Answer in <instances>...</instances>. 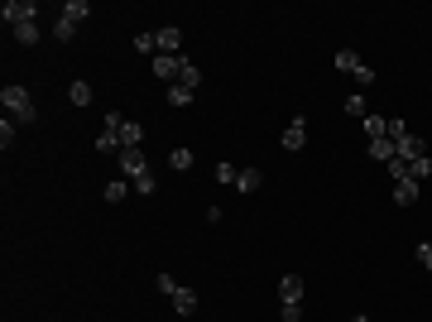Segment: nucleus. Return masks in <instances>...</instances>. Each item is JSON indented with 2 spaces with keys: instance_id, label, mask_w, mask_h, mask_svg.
Returning a JSON list of instances; mask_svg holds the SVG:
<instances>
[{
  "instance_id": "f257e3e1",
  "label": "nucleus",
  "mask_w": 432,
  "mask_h": 322,
  "mask_svg": "<svg viewBox=\"0 0 432 322\" xmlns=\"http://www.w3.org/2000/svg\"><path fill=\"white\" fill-rule=\"evenodd\" d=\"M0 106H5V115H10L14 125H34V120H39V106H34V97H29L19 82H10V87L0 92Z\"/></svg>"
},
{
  "instance_id": "f03ea898",
  "label": "nucleus",
  "mask_w": 432,
  "mask_h": 322,
  "mask_svg": "<svg viewBox=\"0 0 432 322\" xmlns=\"http://www.w3.org/2000/svg\"><path fill=\"white\" fill-rule=\"evenodd\" d=\"M34 15H39V5H34V0H5V5H0V19H5L10 29L34 24Z\"/></svg>"
},
{
  "instance_id": "7ed1b4c3",
  "label": "nucleus",
  "mask_w": 432,
  "mask_h": 322,
  "mask_svg": "<svg viewBox=\"0 0 432 322\" xmlns=\"http://www.w3.org/2000/svg\"><path fill=\"white\" fill-rule=\"evenodd\" d=\"M149 68H154V77H159V82H168V87H173V82H178V73H183V53H154V58H149Z\"/></svg>"
},
{
  "instance_id": "20e7f679",
  "label": "nucleus",
  "mask_w": 432,
  "mask_h": 322,
  "mask_svg": "<svg viewBox=\"0 0 432 322\" xmlns=\"http://www.w3.org/2000/svg\"><path fill=\"white\" fill-rule=\"evenodd\" d=\"M423 154H428V144H423V140H418L413 130L394 140V159H399V164H413V159H423Z\"/></svg>"
},
{
  "instance_id": "39448f33",
  "label": "nucleus",
  "mask_w": 432,
  "mask_h": 322,
  "mask_svg": "<svg viewBox=\"0 0 432 322\" xmlns=\"http://www.w3.org/2000/svg\"><path fill=\"white\" fill-rule=\"evenodd\" d=\"M279 144H284L288 154H298V149L308 144V120H303V115H293V120H288V130L279 135Z\"/></svg>"
},
{
  "instance_id": "423d86ee",
  "label": "nucleus",
  "mask_w": 432,
  "mask_h": 322,
  "mask_svg": "<svg viewBox=\"0 0 432 322\" xmlns=\"http://www.w3.org/2000/svg\"><path fill=\"white\" fill-rule=\"evenodd\" d=\"M120 173L135 183L139 173H149V159H144V149H120Z\"/></svg>"
},
{
  "instance_id": "0eeeda50",
  "label": "nucleus",
  "mask_w": 432,
  "mask_h": 322,
  "mask_svg": "<svg viewBox=\"0 0 432 322\" xmlns=\"http://www.w3.org/2000/svg\"><path fill=\"white\" fill-rule=\"evenodd\" d=\"M168 303H173V313H178V318H193V313H197V308H202V294H197V289H188V284H183V289H178V294H173V299H168Z\"/></svg>"
},
{
  "instance_id": "6e6552de",
  "label": "nucleus",
  "mask_w": 432,
  "mask_h": 322,
  "mask_svg": "<svg viewBox=\"0 0 432 322\" xmlns=\"http://www.w3.org/2000/svg\"><path fill=\"white\" fill-rule=\"evenodd\" d=\"M154 48H159V53H178V48H183V29H178V24L154 29Z\"/></svg>"
},
{
  "instance_id": "1a4fd4ad",
  "label": "nucleus",
  "mask_w": 432,
  "mask_h": 322,
  "mask_svg": "<svg viewBox=\"0 0 432 322\" xmlns=\"http://www.w3.org/2000/svg\"><path fill=\"white\" fill-rule=\"evenodd\" d=\"M418 193H423V183H413V178H394V202H399V207H413Z\"/></svg>"
},
{
  "instance_id": "9d476101",
  "label": "nucleus",
  "mask_w": 432,
  "mask_h": 322,
  "mask_svg": "<svg viewBox=\"0 0 432 322\" xmlns=\"http://www.w3.org/2000/svg\"><path fill=\"white\" fill-rule=\"evenodd\" d=\"M279 303H303V279L298 274H284L279 279Z\"/></svg>"
},
{
  "instance_id": "9b49d317",
  "label": "nucleus",
  "mask_w": 432,
  "mask_h": 322,
  "mask_svg": "<svg viewBox=\"0 0 432 322\" xmlns=\"http://www.w3.org/2000/svg\"><path fill=\"white\" fill-rule=\"evenodd\" d=\"M360 125H365V140H384V135H389V115H375V111H370Z\"/></svg>"
},
{
  "instance_id": "f8f14e48",
  "label": "nucleus",
  "mask_w": 432,
  "mask_h": 322,
  "mask_svg": "<svg viewBox=\"0 0 432 322\" xmlns=\"http://www.w3.org/2000/svg\"><path fill=\"white\" fill-rule=\"evenodd\" d=\"M259 188H264V173H259V169H240L235 193H259Z\"/></svg>"
},
{
  "instance_id": "ddd939ff",
  "label": "nucleus",
  "mask_w": 432,
  "mask_h": 322,
  "mask_svg": "<svg viewBox=\"0 0 432 322\" xmlns=\"http://www.w3.org/2000/svg\"><path fill=\"white\" fill-rule=\"evenodd\" d=\"M87 15H92V5H87V0H68V5H63V19H72L77 29L87 24Z\"/></svg>"
},
{
  "instance_id": "4468645a",
  "label": "nucleus",
  "mask_w": 432,
  "mask_h": 322,
  "mask_svg": "<svg viewBox=\"0 0 432 322\" xmlns=\"http://www.w3.org/2000/svg\"><path fill=\"white\" fill-rule=\"evenodd\" d=\"M10 34H14V44H24V48H34V44L43 39V29H39V19H34V24H19V29H10Z\"/></svg>"
},
{
  "instance_id": "2eb2a0df",
  "label": "nucleus",
  "mask_w": 432,
  "mask_h": 322,
  "mask_svg": "<svg viewBox=\"0 0 432 322\" xmlns=\"http://www.w3.org/2000/svg\"><path fill=\"white\" fill-rule=\"evenodd\" d=\"M404 178H413V183H428V178H432V154H423V159H413Z\"/></svg>"
},
{
  "instance_id": "dca6fc26",
  "label": "nucleus",
  "mask_w": 432,
  "mask_h": 322,
  "mask_svg": "<svg viewBox=\"0 0 432 322\" xmlns=\"http://www.w3.org/2000/svg\"><path fill=\"white\" fill-rule=\"evenodd\" d=\"M178 82H183V87H193V92H197V87H202V68H197V63H193V58H183V73H178Z\"/></svg>"
},
{
  "instance_id": "f3484780",
  "label": "nucleus",
  "mask_w": 432,
  "mask_h": 322,
  "mask_svg": "<svg viewBox=\"0 0 432 322\" xmlns=\"http://www.w3.org/2000/svg\"><path fill=\"white\" fill-rule=\"evenodd\" d=\"M92 97H97V92H92V87H87L82 77H77V82L68 87V102H72V106H92Z\"/></svg>"
},
{
  "instance_id": "a211bd4d",
  "label": "nucleus",
  "mask_w": 432,
  "mask_h": 322,
  "mask_svg": "<svg viewBox=\"0 0 432 322\" xmlns=\"http://www.w3.org/2000/svg\"><path fill=\"white\" fill-rule=\"evenodd\" d=\"M370 159H380V164H394V140L384 135V140H370Z\"/></svg>"
},
{
  "instance_id": "6ab92c4d",
  "label": "nucleus",
  "mask_w": 432,
  "mask_h": 322,
  "mask_svg": "<svg viewBox=\"0 0 432 322\" xmlns=\"http://www.w3.org/2000/svg\"><path fill=\"white\" fill-rule=\"evenodd\" d=\"M168 169H173V173H188V169H193V149H188V144H178V149L168 154Z\"/></svg>"
},
{
  "instance_id": "aec40b11",
  "label": "nucleus",
  "mask_w": 432,
  "mask_h": 322,
  "mask_svg": "<svg viewBox=\"0 0 432 322\" xmlns=\"http://www.w3.org/2000/svg\"><path fill=\"white\" fill-rule=\"evenodd\" d=\"M193 97H197V92H193V87H183V82H173V87H168V106H193Z\"/></svg>"
},
{
  "instance_id": "412c9836",
  "label": "nucleus",
  "mask_w": 432,
  "mask_h": 322,
  "mask_svg": "<svg viewBox=\"0 0 432 322\" xmlns=\"http://www.w3.org/2000/svg\"><path fill=\"white\" fill-rule=\"evenodd\" d=\"M53 39H58V44H72V39H77V24L58 15V19H53Z\"/></svg>"
},
{
  "instance_id": "4be33fe9",
  "label": "nucleus",
  "mask_w": 432,
  "mask_h": 322,
  "mask_svg": "<svg viewBox=\"0 0 432 322\" xmlns=\"http://www.w3.org/2000/svg\"><path fill=\"white\" fill-rule=\"evenodd\" d=\"M331 63H336V73H355V68H360V53H355V48H341Z\"/></svg>"
},
{
  "instance_id": "5701e85b",
  "label": "nucleus",
  "mask_w": 432,
  "mask_h": 322,
  "mask_svg": "<svg viewBox=\"0 0 432 322\" xmlns=\"http://www.w3.org/2000/svg\"><path fill=\"white\" fill-rule=\"evenodd\" d=\"M346 115H355V120H365V115H370V106H365V92H351V97H346Z\"/></svg>"
},
{
  "instance_id": "b1692460",
  "label": "nucleus",
  "mask_w": 432,
  "mask_h": 322,
  "mask_svg": "<svg viewBox=\"0 0 432 322\" xmlns=\"http://www.w3.org/2000/svg\"><path fill=\"white\" fill-rule=\"evenodd\" d=\"M97 154H120V135H115V130H101V135H97Z\"/></svg>"
},
{
  "instance_id": "393cba45",
  "label": "nucleus",
  "mask_w": 432,
  "mask_h": 322,
  "mask_svg": "<svg viewBox=\"0 0 432 322\" xmlns=\"http://www.w3.org/2000/svg\"><path fill=\"white\" fill-rule=\"evenodd\" d=\"M235 178H240V169H235V164H216V183L235 188Z\"/></svg>"
},
{
  "instance_id": "a878e982",
  "label": "nucleus",
  "mask_w": 432,
  "mask_h": 322,
  "mask_svg": "<svg viewBox=\"0 0 432 322\" xmlns=\"http://www.w3.org/2000/svg\"><path fill=\"white\" fill-rule=\"evenodd\" d=\"M130 188H135L139 198H154V188H159V183H154V173H139V178H135Z\"/></svg>"
},
{
  "instance_id": "bb28decb",
  "label": "nucleus",
  "mask_w": 432,
  "mask_h": 322,
  "mask_svg": "<svg viewBox=\"0 0 432 322\" xmlns=\"http://www.w3.org/2000/svg\"><path fill=\"white\" fill-rule=\"evenodd\" d=\"M279 322H303V303H279Z\"/></svg>"
},
{
  "instance_id": "cd10ccee",
  "label": "nucleus",
  "mask_w": 432,
  "mask_h": 322,
  "mask_svg": "<svg viewBox=\"0 0 432 322\" xmlns=\"http://www.w3.org/2000/svg\"><path fill=\"white\" fill-rule=\"evenodd\" d=\"M135 53H149V58L159 53V48H154V34H149V29H144V34H135Z\"/></svg>"
},
{
  "instance_id": "c85d7f7f",
  "label": "nucleus",
  "mask_w": 432,
  "mask_h": 322,
  "mask_svg": "<svg viewBox=\"0 0 432 322\" xmlns=\"http://www.w3.org/2000/svg\"><path fill=\"white\" fill-rule=\"evenodd\" d=\"M154 284H159V294H164V299H173V294H178V289H183V284H178V279H173V274H159V279H154Z\"/></svg>"
},
{
  "instance_id": "c756f323",
  "label": "nucleus",
  "mask_w": 432,
  "mask_h": 322,
  "mask_svg": "<svg viewBox=\"0 0 432 322\" xmlns=\"http://www.w3.org/2000/svg\"><path fill=\"white\" fill-rule=\"evenodd\" d=\"M351 77H355V82H360V87H375V68H370V63H360V68H355V73H351Z\"/></svg>"
},
{
  "instance_id": "7c9ffc66",
  "label": "nucleus",
  "mask_w": 432,
  "mask_h": 322,
  "mask_svg": "<svg viewBox=\"0 0 432 322\" xmlns=\"http://www.w3.org/2000/svg\"><path fill=\"white\" fill-rule=\"evenodd\" d=\"M10 144H14V120L5 115V120H0V149H10Z\"/></svg>"
},
{
  "instance_id": "2f4dec72",
  "label": "nucleus",
  "mask_w": 432,
  "mask_h": 322,
  "mask_svg": "<svg viewBox=\"0 0 432 322\" xmlns=\"http://www.w3.org/2000/svg\"><path fill=\"white\" fill-rule=\"evenodd\" d=\"M106 202H125V178H115V183H106Z\"/></svg>"
},
{
  "instance_id": "473e14b6",
  "label": "nucleus",
  "mask_w": 432,
  "mask_h": 322,
  "mask_svg": "<svg viewBox=\"0 0 432 322\" xmlns=\"http://www.w3.org/2000/svg\"><path fill=\"white\" fill-rule=\"evenodd\" d=\"M413 255H418V265H423V269H432V240H423Z\"/></svg>"
},
{
  "instance_id": "72a5a7b5",
  "label": "nucleus",
  "mask_w": 432,
  "mask_h": 322,
  "mask_svg": "<svg viewBox=\"0 0 432 322\" xmlns=\"http://www.w3.org/2000/svg\"><path fill=\"white\" fill-rule=\"evenodd\" d=\"M351 322H370V318H365V313H355V318H351Z\"/></svg>"
}]
</instances>
